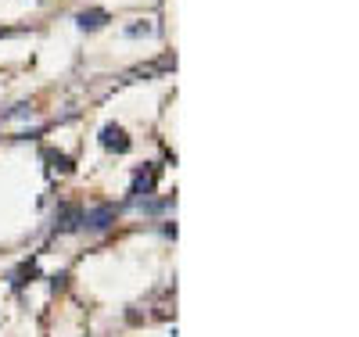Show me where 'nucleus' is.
<instances>
[{"label":"nucleus","instance_id":"nucleus-1","mask_svg":"<svg viewBox=\"0 0 359 337\" xmlns=\"http://www.w3.org/2000/svg\"><path fill=\"white\" fill-rule=\"evenodd\" d=\"M155 187H158V165H140V169L133 172V183H130V205L151 198Z\"/></svg>","mask_w":359,"mask_h":337},{"label":"nucleus","instance_id":"nucleus-2","mask_svg":"<svg viewBox=\"0 0 359 337\" xmlns=\"http://www.w3.org/2000/svg\"><path fill=\"white\" fill-rule=\"evenodd\" d=\"M115 219H118V208H115V205H94V208L83 212V230L104 233V230H111Z\"/></svg>","mask_w":359,"mask_h":337},{"label":"nucleus","instance_id":"nucleus-3","mask_svg":"<svg viewBox=\"0 0 359 337\" xmlns=\"http://www.w3.org/2000/svg\"><path fill=\"white\" fill-rule=\"evenodd\" d=\"M54 233H76V230H83V208L79 205H72V201H65V205H57L54 208Z\"/></svg>","mask_w":359,"mask_h":337},{"label":"nucleus","instance_id":"nucleus-4","mask_svg":"<svg viewBox=\"0 0 359 337\" xmlns=\"http://www.w3.org/2000/svg\"><path fill=\"white\" fill-rule=\"evenodd\" d=\"M101 147L111 151V155H126V151L133 147V140L126 137L123 126H115V122H104V126H101Z\"/></svg>","mask_w":359,"mask_h":337},{"label":"nucleus","instance_id":"nucleus-5","mask_svg":"<svg viewBox=\"0 0 359 337\" xmlns=\"http://www.w3.org/2000/svg\"><path fill=\"white\" fill-rule=\"evenodd\" d=\"M111 22V15L104 11V8H83L79 15H76V25L83 29V33H97V29H104Z\"/></svg>","mask_w":359,"mask_h":337},{"label":"nucleus","instance_id":"nucleus-6","mask_svg":"<svg viewBox=\"0 0 359 337\" xmlns=\"http://www.w3.org/2000/svg\"><path fill=\"white\" fill-rule=\"evenodd\" d=\"M33 280H40V266H36V262H22V266L11 273V284H15V287H25V284H33Z\"/></svg>","mask_w":359,"mask_h":337},{"label":"nucleus","instance_id":"nucleus-7","mask_svg":"<svg viewBox=\"0 0 359 337\" xmlns=\"http://www.w3.org/2000/svg\"><path fill=\"white\" fill-rule=\"evenodd\" d=\"M40 158H43L50 169H57V172H72V158H69V155H62V151L43 147V151H40Z\"/></svg>","mask_w":359,"mask_h":337},{"label":"nucleus","instance_id":"nucleus-8","mask_svg":"<svg viewBox=\"0 0 359 337\" xmlns=\"http://www.w3.org/2000/svg\"><path fill=\"white\" fill-rule=\"evenodd\" d=\"M144 216H162V212H169V208H176V201L172 198H165V201H151V198H144V201H133Z\"/></svg>","mask_w":359,"mask_h":337},{"label":"nucleus","instance_id":"nucleus-9","mask_svg":"<svg viewBox=\"0 0 359 337\" xmlns=\"http://www.w3.org/2000/svg\"><path fill=\"white\" fill-rule=\"evenodd\" d=\"M155 33V25L151 22H137V25H126V36L137 40V36H151Z\"/></svg>","mask_w":359,"mask_h":337},{"label":"nucleus","instance_id":"nucleus-10","mask_svg":"<svg viewBox=\"0 0 359 337\" xmlns=\"http://www.w3.org/2000/svg\"><path fill=\"white\" fill-rule=\"evenodd\" d=\"M29 111H33V104H15L11 111H0V122H8V118H25Z\"/></svg>","mask_w":359,"mask_h":337},{"label":"nucleus","instance_id":"nucleus-11","mask_svg":"<svg viewBox=\"0 0 359 337\" xmlns=\"http://www.w3.org/2000/svg\"><path fill=\"white\" fill-rule=\"evenodd\" d=\"M162 233H165V237H172V240H176V223H165V226H162Z\"/></svg>","mask_w":359,"mask_h":337}]
</instances>
